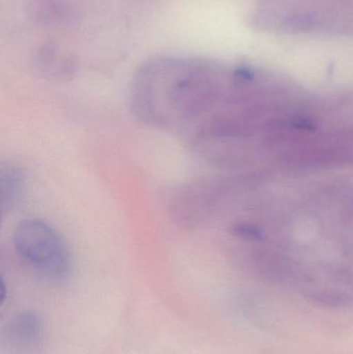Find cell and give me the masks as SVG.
Here are the masks:
<instances>
[{
  "label": "cell",
  "instance_id": "6da1fadb",
  "mask_svg": "<svg viewBox=\"0 0 353 354\" xmlns=\"http://www.w3.org/2000/svg\"><path fill=\"white\" fill-rule=\"evenodd\" d=\"M215 68L168 58L143 66L133 80L131 111L147 126L190 135L217 111L222 85Z\"/></svg>",
  "mask_w": 353,
  "mask_h": 354
},
{
  "label": "cell",
  "instance_id": "7a4b0ae2",
  "mask_svg": "<svg viewBox=\"0 0 353 354\" xmlns=\"http://www.w3.org/2000/svg\"><path fill=\"white\" fill-rule=\"evenodd\" d=\"M12 245L21 260L46 280L64 282L72 276L70 248L49 223L39 218L23 221L15 229Z\"/></svg>",
  "mask_w": 353,
  "mask_h": 354
},
{
  "label": "cell",
  "instance_id": "3957f363",
  "mask_svg": "<svg viewBox=\"0 0 353 354\" xmlns=\"http://www.w3.org/2000/svg\"><path fill=\"white\" fill-rule=\"evenodd\" d=\"M44 337V322L35 311H24L15 316L6 328V338L12 346L29 351L39 346Z\"/></svg>",
  "mask_w": 353,
  "mask_h": 354
},
{
  "label": "cell",
  "instance_id": "277c9868",
  "mask_svg": "<svg viewBox=\"0 0 353 354\" xmlns=\"http://www.w3.org/2000/svg\"><path fill=\"white\" fill-rule=\"evenodd\" d=\"M26 176L22 168L6 164L0 169V194L2 214L14 212L22 203L26 193Z\"/></svg>",
  "mask_w": 353,
  "mask_h": 354
},
{
  "label": "cell",
  "instance_id": "5b68a950",
  "mask_svg": "<svg viewBox=\"0 0 353 354\" xmlns=\"http://www.w3.org/2000/svg\"><path fill=\"white\" fill-rule=\"evenodd\" d=\"M6 283H4V281L2 280V282H1V304H3L4 301H6Z\"/></svg>",
  "mask_w": 353,
  "mask_h": 354
}]
</instances>
